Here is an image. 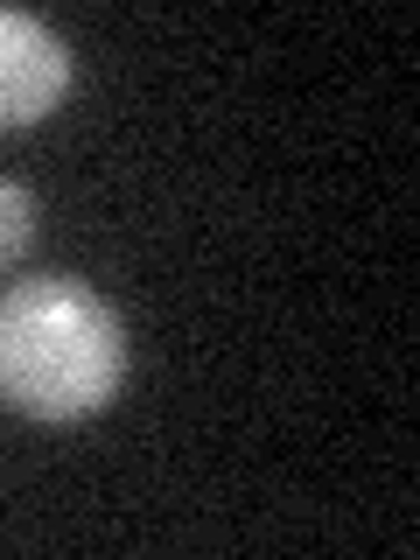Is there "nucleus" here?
Wrapping results in <instances>:
<instances>
[{
  "mask_svg": "<svg viewBox=\"0 0 420 560\" xmlns=\"http://www.w3.org/2000/svg\"><path fill=\"white\" fill-rule=\"evenodd\" d=\"M127 385V329L78 273H35L0 294V399L28 420H84Z\"/></svg>",
  "mask_w": 420,
  "mask_h": 560,
  "instance_id": "obj_1",
  "label": "nucleus"
},
{
  "mask_svg": "<svg viewBox=\"0 0 420 560\" xmlns=\"http://www.w3.org/2000/svg\"><path fill=\"white\" fill-rule=\"evenodd\" d=\"M70 92V49L49 22L0 8V133L49 119Z\"/></svg>",
  "mask_w": 420,
  "mask_h": 560,
  "instance_id": "obj_2",
  "label": "nucleus"
},
{
  "mask_svg": "<svg viewBox=\"0 0 420 560\" xmlns=\"http://www.w3.org/2000/svg\"><path fill=\"white\" fill-rule=\"evenodd\" d=\"M28 238H35V197L22 183H0V273L28 253Z\"/></svg>",
  "mask_w": 420,
  "mask_h": 560,
  "instance_id": "obj_3",
  "label": "nucleus"
}]
</instances>
